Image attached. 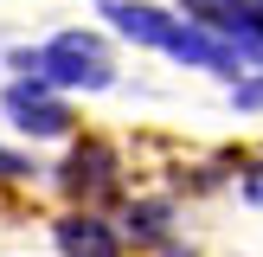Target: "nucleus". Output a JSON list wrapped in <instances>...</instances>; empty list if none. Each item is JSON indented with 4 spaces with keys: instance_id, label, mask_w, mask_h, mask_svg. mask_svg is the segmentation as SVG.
<instances>
[{
    "instance_id": "9d476101",
    "label": "nucleus",
    "mask_w": 263,
    "mask_h": 257,
    "mask_svg": "<svg viewBox=\"0 0 263 257\" xmlns=\"http://www.w3.org/2000/svg\"><path fill=\"white\" fill-rule=\"evenodd\" d=\"M231 103H238V109H263V77H238Z\"/></svg>"
},
{
    "instance_id": "9b49d317",
    "label": "nucleus",
    "mask_w": 263,
    "mask_h": 257,
    "mask_svg": "<svg viewBox=\"0 0 263 257\" xmlns=\"http://www.w3.org/2000/svg\"><path fill=\"white\" fill-rule=\"evenodd\" d=\"M26 174H32V161H26V154H7V148H0V180H26Z\"/></svg>"
},
{
    "instance_id": "423d86ee",
    "label": "nucleus",
    "mask_w": 263,
    "mask_h": 257,
    "mask_svg": "<svg viewBox=\"0 0 263 257\" xmlns=\"http://www.w3.org/2000/svg\"><path fill=\"white\" fill-rule=\"evenodd\" d=\"M167 58L193 64V71H218V77H238V71H244V58L231 51V39L205 32V26H180V39L167 45Z\"/></svg>"
},
{
    "instance_id": "39448f33",
    "label": "nucleus",
    "mask_w": 263,
    "mask_h": 257,
    "mask_svg": "<svg viewBox=\"0 0 263 257\" xmlns=\"http://www.w3.org/2000/svg\"><path fill=\"white\" fill-rule=\"evenodd\" d=\"M51 238H58V257H122V231L109 225L103 212H64L58 225H51Z\"/></svg>"
},
{
    "instance_id": "f257e3e1",
    "label": "nucleus",
    "mask_w": 263,
    "mask_h": 257,
    "mask_svg": "<svg viewBox=\"0 0 263 257\" xmlns=\"http://www.w3.org/2000/svg\"><path fill=\"white\" fill-rule=\"evenodd\" d=\"M39 77L51 90H109L116 58L97 32H58L51 45H39Z\"/></svg>"
},
{
    "instance_id": "0eeeda50",
    "label": "nucleus",
    "mask_w": 263,
    "mask_h": 257,
    "mask_svg": "<svg viewBox=\"0 0 263 257\" xmlns=\"http://www.w3.org/2000/svg\"><path fill=\"white\" fill-rule=\"evenodd\" d=\"M180 13L218 39H238L244 26H257V0H180Z\"/></svg>"
},
{
    "instance_id": "f03ea898",
    "label": "nucleus",
    "mask_w": 263,
    "mask_h": 257,
    "mask_svg": "<svg viewBox=\"0 0 263 257\" xmlns=\"http://www.w3.org/2000/svg\"><path fill=\"white\" fill-rule=\"evenodd\" d=\"M0 109H7V122L20 128V135H32V141H58V135H71V122H77L71 103H64L45 77H20V84H7Z\"/></svg>"
},
{
    "instance_id": "6e6552de",
    "label": "nucleus",
    "mask_w": 263,
    "mask_h": 257,
    "mask_svg": "<svg viewBox=\"0 0 263 257\" xmlns=\"http://www.w3.org/2000/svg\"><path fill=\"white\" fill-rule=\"evenodd\" d=\"M122 231L135 244H167V231H174V199H135L122 212Z\"/></svg>"
},
{
    "instance_id": "1a4fd4ad",
    "label": "nucleus",
    "mask_w": 263,
    "mask_h": 257,
    "mask_svg": "<svg viewBox=\"0 0 263 257\" xmlns=\"http://www.w3.org/2000/svg\"><path fill=\"white\" fill-rule=\"evenodd\" d=\"M238 193H244V206H263V154L238 174Z\"/></svg>"
},
{
    "instance_id": "20e7f679",
    "label": "nucleus",
    "mask_w": 263,
    "mask_h": 257,
    "mask_svg": "<svg viewBox=\"0 0 263 257\" xmlns=\"http://www.w3.org/2000/svg\"><path fill=\"white\" fill-rule=\"evenodd\" d=\"M103 20H109L122 39L154 45V51H167V45L180 39V20H174L167 7H148V0H103Z\"/></svg>"
},
{
    "instance_id": "f8f14e48",
    "label": "nucleus",
    "mask_w": 263,
    "mask_h": 257,
    "mask_svg": "<svg viewBox=\"0 0 263 257\" xmlns=\"http://www.w3.org/2000/svg\"><path fill=\"white\" fill-rule=\"evenodd\" d=\"M257 20H263V0H257Z\"/></svg>"
},
{
    "instance_id": "7ed1b4c3",
    "label": "nucleus",
    "mask_w": 263,
    "mask_h": 257,
    "mask_svg": "<svg viewBox=\"0 0 263 257\" xmlns=\"http://www.w3.org/2000/svg\"><path fill=\"white\" fill-rule=\"evenodd\" d=\"M58 187L71 193L77 206H103V199H116L122 193V161H116V148L109 141H77L71 154H64V167H58Z\"/></svg>"
}]
</instances>
